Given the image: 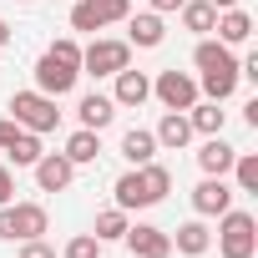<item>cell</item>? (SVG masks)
Returning a JSON list of instances; mask_svg holds the SVG:
<instances>
[{"mask_svg":"<svg viewBox=\"0 0 258 258\" xmlns=\"http://www.w3.org/2000/svg\"><path fill=\"white\" fill-rule=\"evenodd\" d=\"M66 157H71L76 167H81V162H96V157H101V137L86 132V126H81V132H71V137H66Z\"/></svg>","mask_w":258,"mask_h":258,"instance_id":"24","label":"cell"},{"mask_svg":"<svg viewBox=\"0 0 258 258\" xmlns=\"http://www.w3.org/2000/svg\"><path fill=\"white\" fill-rule=\"evenodd\" d=\"M213 31H218L223 46H243V41L253 36V16L238 11V6H233V11H218V26H213Z\"/></svg>","mask_w":258,"mask_h":258,"instance_id":"16","label":"cell"},{"mask_svg":"<svg viewBox=\"0 0 258 258\" xmlns=\"http://www.w3.org/2000/svg\"><path fill=\"white\" fill-rule=\"evenodd\" d=\"M71 177H76V162H71L66 152H41V162H36V182H41V192H66Z\"/></svg>","mask_w":258,"mask_h":258,"instance_id":"10","label":"cell"},{"mask_svg":"<svg viewBox=\"0 0 258 258\" xmlns=\"http://www.w3.org/2000/svg\"><path fill=\"white\" fill-rule=\"evenodd\" d=\"M126 228H132V223H126V213H121V208H106V213L96 218V238H101V243H111V238H121Z\"/></svg>","mask_w":258,"mask_h":258,"instance_id":"26","label":"cell"},{"mask_svg":"<svg viewBox=\"0 0 258 258\" xmlns=\"http://www.w3.org/2000/svg\"><path fill=\"white\" fill-rule=\"evenodd\" d=\"M152 137H157V147H167V152H182V147L192 142V121H187L182 111H167V116L157 121V132H152Z\"/></svg>","mask_w":258,"mask_h":258,"instance_id":"15","label":"cell"},{"mask_svg":"<svg viewBox=\"0 0 258 258\" xmlns=\"http://www.w3.org/2000/svg\"><path fill=\"white\" fill-rule=\"evenodd\" d=\"M213 6H218V11H233V6H238V0H213Z\"/></svg>","mask_w":258,"mask_h":258,"instance_id":"31","label":"cell"},{"mask_svg":"<svg viewBox=\"0 0 258 258\" xmlns=\"http://www.w3.org/2000/svg\"><path fill=\"white\" fill-rule=\"evenodd\" d=\"M162 36H167V26H162V16H157V11L126 16V46H142V51H152V46H162Z\"/></svg>","mask_w":258,"mask_h":258,"instance_id":"12","label":"cell"},{"mask_svg":"<svg viewBox=\"0 0 258 258\" xmlns=\"http://www.w3.org/2000/svg\"><path fill=\"white\" fill-rule=\"evenodd\" d=\"M182 26L198 31V36H208L218 26V6H213V0H182Z\"/></svg>","mask_w":258,"mask_h":258,"instance_id":"22","label":"cell"},{"mask_svg":"<svg viewBox=\"0 0 258 258\" xmlns=\"http://www.w3.org/2000/svg\"><path fill=\"white\" fill-rule=\"evenodd\" d=\"M147 96H152L147 71H132V66H121V71H116V91H111V101H116V106H142Z\"/></svg>","mask_w":258,"mask_h":258,"instance_id":"13","label":"cell"},{"mask_svg":"<svg viewBox=\"0 0 258 258\" xmlns=\"http://www.w3.org/2000/svg\"><path fill=\"white\" fill-rule=\"evenodd\" d=\"M218 253L223 258H253L258 253V218L228 208L223 223H218Z\"/></svg>","mask_w":258,"mask_h":258,"instance_id":"3","label":"cell"},{"mask_svg":"<svg viewBox=\"0 0 258 258\" xmlns=\"http://www.w3.org/2000/svg\"><path fill=\"white\" fill-rule=\"evenodd\" d=\"M192 208H198V218H223V213L233 208V187H228L223 177H203V182L192 187Z\"/></svg>","mask_w":258,"mask_h":258,"instance_id":"11","label":"cell"},{"mask_svg":"<svg viewBox=\"0 0 258 258\" xmlns=\"http://www.w3.org/2000/svg\"><path fill=\"white\" fill-rule=\"evenodd\" d=\"M111 192H116V208H121V213L152 208V203H162V198L172 192V172H167L162 162H142V167H132V172H121Z\"/></svg>","mask_w":258,"mask_h":258,"instance_id":"1","label":"cell"},{"mask_svg":"<svg viewBox=\"0 0 258 258\" xmlns=\"http://www.w3.org/2000/svg\"><path fill=\"white\" fill-rule=\"evenodd\" d=\"M233 157H238V147H228V142H223V132H218V137H208V142H203L198 167H203L208 177H223V172L233 167Z\"/></svg>","mask_w":258,"mask_h":258,"instance_id":"17","label":"cell"},{"mask_svg":"<svg viewBox=\"0 0 258 258\" xmlns=\"http://www.w3.org/2000/svg\"><path fill=\"white\" fill-rule=\"evenodd\" d=\"M228 172L238 177V187H243V192H258V152H238Z\"/></svg>","mask_w":258,"mask_h":258,"instance_id":"25","label":"cell"},{"mask_svg":"<svg viewBox=\"0 0 258 258\" xmlns=\"http://www.w3.org/2000/svg\"><path fill=\"white\" fill-rule=\"evenodd\" d=\"M6 41H11V26H6V21H0V46H6Z\"/></svg>","mask_w":258,"mask_h":258,"instance_id":"32","label":"cell"},{"mask_svg":"<svg viewBox=\"0 0 258 258\" xmlns=\"http://www.w3.org/2000/svg\"><path fill=\"white\" fill-rule=\"evenodd\" d=\"M76 76H81V46L66 36V41H56L41 61H36V91H46V96H66L71 86H76Z\"/></svg>","mask_w":258,"mask_h":258,"instance_id":"2","label":"cell"},{"mask_svg":"<svg viewBox=\"0 0 258 258\" xmlns=\"http://www.w3.org/2000/svg\"><path fill=\"white\" fill-rule=\"evenodd\" d=\"M66 258H101V238H96V233L71 238V243H66Z\"/></svg>","mask_w":258,"mask_h":258,"instance_id":"27","label":"cell"},{"mask_svg":"<svg viewBox=\"0 0 258 258\" xmlns=\"http://www.w3.org/2000/svg\"><path fill=\"white\" fill-rule=\"evenodd\" d=\"M152 96H157L167 111H187V106L198 101V81H192L187 71H162V76L152 81Z\"/></svg>","mask_w":258,"mask_h":258,"instance_id":"8","label":"cell"},{"mask_svg":"<svg viewBox=\"0 0 258 258\" xmlns=\"http://www.w3.org/2000/svg\"><path fill=\"white\" fill-rule=\"evenodd\" d=\"M21 258H56V248L41 243V238H26V243H21Z\"/></svg>","mask_w":258,"mask_h":258,"instance_id":"28","label":"cell"},{"mask_svg":"<svg viewBox=\"0 0 258 258\" xmlns=\"http://www.w3.org/2000/svg\"><path fill=\"white\" fill-rule=\"evenodd\" d=\"M121 66H132V46L126 41H91L81 51V71H91V76H116Z\"/></svg>","mask_w":258,"mask_h":258,"instance_id":"7","label":"cell"},{"mask_svg":"<svg viewBox=\"0 0 258 258\" xmlns=\"http://www.w3.org/2000/svg\"><path fill=\"white\" fill-rule=\"evenodd\" d=\"M121 157L132 162V167H142V162H152V157H157V137L147 132V126H132V132L121 137Z\"/></svg>","mask_w":258,"mask_h":258,"instance_id":"18","label":"cell"},{"mask_svg":"<svg viewBox=\"0 0 258 258\" xmlns=\"http://www.w3.org/2000/svg\"><path fill=\"white\" fill-rule=\"evenodd\" d=\"M46 208L41 203H0V238H11V243H26V238H41L46 233Z\"/></svg>","mask_w":258,"mask_h":258,"instance_id":"5","label":"cell"},{"mask_svg":"<svg viewBox=\"0 0 258 258\" xmlns=\"http://www.w3.org/2000/svg\"><path fill=\"white\" fill-rule=\"evenodd\" d=\"M121 238H126V248H132V258H172V233H162V228H152V223L126 228Z\"/></svg>","mask_w":258,"mask_h":258,"instance_id":"9","label":"cell"},{"mask_svg":"<svg viewBox=\"0 0 258 258\" xmlns=\"http://www.w3.org/2000/svg\"><path fill=\"white\" fill-rule=\"evenodd\" d=\"M21 6H31V0H21Z\"/></svg>","mask_w":258,"mask_h":258,"instance_id":"33","label":"cell"},{"mask_svg":"<svg viewBox=\"0 0 258 258\" xmlns=\"http://www.w3.org/2000/svg\"><path fill=\"white\" fill-rule=\"evenodd\" d=\"M172 243H177V253L198 258V253H208V248H213V233H208V223H198V218H192V223H182V228H177V238H172Z\"/></svg>","mask_w":258,"mask_h":258,"instance_id":"21","label":"cell"},{"mask_svg":"<svg viewBox=\"0 0 258 258\" xmlns=\"http://www.w3.org/2000/svg\"><path fill=\"white\" fill-rule=\"evenodd\" d=\"M132 16V0H71V31H106Z\"/></svg>","mask_w":258,"mask_h":258,"instance_id":"6","label":"cell"},{"mask_svg":"<svg viewBox=\"0 0 258 258\" xmlns=\"http://www.w3.org/2000/svg\"><path fill=\"white\" fill-rule=\"evenodd\" d=\"M192 66H198V71H233L238 61H233V51H228L223 41H198V51H192Z\"/></svg>","mask_w":258,"mask_h":258,"instance_id":"20","label":"cell"},{"mask_svg":"<svg viewBox=\"0 0 258 258\" xmlns=\"http://www.w3.org/2000/svg\"><path fill=\"white\" fill-rule=\"evenodd\" d=\"M6 152H11V162H16V167H36V162H41V137L21 126V132L11 137V147H6Z\"/></svg>","mask_w":258,"mask_h":258,"instance_id":"23","label":"cell"},{"mask_svg":"<svg viewBox=\"0 0 258 258\" xmlns=\"http://www.w3.org/2000/svg\"><path fill=\"white\" fill-rule=\"evenodd\" d=\"M11 111H16V121L26 126V132H56V121H61V111H56V96H46V91H16L11 96Z\"/></svg>","mask_w":258,"mask_h":258,"instance_id":"4","label":"cell"},{"mask_svg":"<svg viewBox=\"0 0 258 258\" xmlns=\"http://www.w3.org/2000/svg\"><path fill=\"white\" fill-rule=\"evenodd\" d=\"M152 11L157 16H172V11H182V0H152Z\"/></svg>","mask_w":258,"mask_h":258,"instance_id":"30","label":"cell"},{"mask_svg":"<svg viewBox=\"0 0 258 258\" xmlns=\"http://www.w3.org/2000/svg\"><path fill=\"white\" fill-rule=\"evenodd\" d=\"M16 198V177H11V167L0 162V203H11Z\"/></svg>","mask_w":258,"mask_h":258,"instance_id":"29","label":"cell"},{"mask_svg":"<svg viewBox=\"0 0 258 258\" xmlns=\"http://www.w3.org/2000/svg\"><path fill=\"white\" fill-rule=\"evenodd\" d=\"M76 116H81L86 132H101V126H111V116H116V101H111V96H101V91H86V96H81V106H76Z\"/></svg>","mask_w":258,"mask_h":258,"instance_id":"14","label":"cell"},{"mask_svg":"<svg viewBox=\"0 0 258 258\" xmlns=\"http://www.w3.org/2000/svg\"><path fill=\"white\" fill-rule=\"evenodd\" d=\"M223 101H192L187 106V121H192V132H203V137H218L223 132Z\"/></svg>","mask_w":258,"mask_h":258,"instance_id":"19","label":"cell"}]
</instances>
